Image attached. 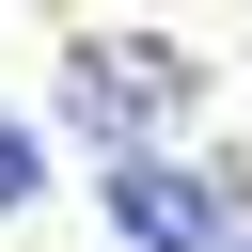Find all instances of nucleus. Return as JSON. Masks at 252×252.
Segmentation results:
<instances>
[{
  "label": "nucleus",
  "mask_w": 252,
  "mask_h": 252,
  "mask_svg": "<svg viewBox=\"0 0 252 252\" xmlns=\"http://www.w3.org/2000/svg\"><path fill=\"white\" fill-rule=\"evenodd\" d=\"M205 94V47H173V32H79L63 47V110L94 126V142H126L142 158V126H173Z\"/></svg>",
  "instance_id": "1"
},
{
  "label": "nucleus",
  "mask_w": 252,
  "mask_h": 252,
  "mask_svg": "<svg viewBox=\"0 0 252 252\" xmlns=\"http://www.w3.org/2000/svg\"><path fill=\"white\" fill-rule=\"evenodd\" d=\"M0 205H32V126L0 110Z\"/></svg>",
  "instance_id": "2"
},
{
  "label": "nucleus",
  "mask_w": 252,
  "mask_h": 252,
  "mask_svg": "<svg viewBox=\"0 0 252 252\" xmlns=\"http://www.w3.org/2000/svg\"><path fill=\"white\" fill-rule=\"evenodd\" d=\"M236 252H252V236H236Z\"/></svg>",
  "instance_id": "3"
}]
</instances>
